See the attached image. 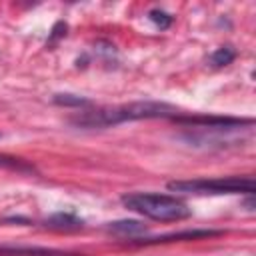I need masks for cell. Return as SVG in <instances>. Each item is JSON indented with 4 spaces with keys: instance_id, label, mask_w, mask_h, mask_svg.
<instances>
[{
    "instance_id": "5",
    "label": "cell",
    "mask_w": 256,
    "mask_h": 256,
    "mask_svg": "<svg viewBox=\"0 0 256 256\" xmlns=\"http://www.w3.org/2000/svg\"><path fill=\"white\" fill-rule=\"evenodd\" d=\"M104 230L114 234V236L128 238V242H130L134 238H140L148 228L142 222H138V220H116V222H108Z\"/></svg>"
},
{
    "instance_id": "9",
    "label": "cell",
    "mask_w": 256,
    "mask_h": 256,
    "mask_svg": "<svg viewBox=\"0 0 256 256\" xmlns=\"http://www.w3.org/2000/svg\"><path fill=\"white\" fill-rule=\"evenodd\" d=\"M0 168L18 170V172H32L34 170V166L24 162L22 158H14V156H8V154H0Z\"/></svg>"
},
{
    "instance_id": "10",
    "label": "cell",
    "mask_w": 256,
    "mask_h": 256,
    "mask_svg": "<svg viewBox=\"0 0 256 256\" xmlns=\"http://www.w3.org/2000/svg\"><path fill=\"white\" fill-rule=\"evenodd\" d=\"M148 20H150L156 28L166 30V28H170V24H172V20H174V18H172L168 12L160 10V8H152V10L148 12Z\"/></svg>"
},
{
    "instance_id": "7",
    "label": "cell",
    "mask_w": 256,
    "mask_h": 256,
    "mask_svg": "<svg viewBox=\"0 0 256 256\" xmlns=\"http://www.w3.org/2000/svg\"><path fill=\"white\" fill-rule=\"evenodd\" d=\"M46 226L58 228V230H78V228L84 226V222L78 216L70 214V212H58V214H54L46 220Z\"/></svg>"
},
{
    "instance_id": "2",
    "label": "cell",
    "mask_w": 256,
    "mask_h": 256,
    "mask_svg": "<svg viewBox=\"0 0 256 256\" xmlns=\"http://www.w3.org/2000/svg\"><path fill=\"white\" fill-rule=\"evenodd\" d=\"M120 202L140 214V216H146L150 220H156V222H180V220H186L192 216V208L172 196V194H158V192H130V194H124L120 198Z\"/></svg>"
},
{
    "instance_id": "11",
    "label": "cell",
    "mask_w": 256,
    "mask_h": 256,
    "mask_svg": "<svg viewBox=\"0 0 256 256\" xmlns=\"http://www.w3.org/2000/svg\"><path fill=\"white\" fill-rule=\"evenodd\" d=\"M54 102L60 104V106H88L90 104V100L80 98V96H74V94H56L54 96Z\"/></svg>"
},
{
    "instance_id": "3",
    "label": "cell",
    "mask_w": 256,
    "mask_h": 256,
    "mask_svg": "<svg viewBox=\"0 0 256 256\" xmlns=\"http://www.w3.org/2000/svg\"><path fill=\"white\" fill-rule=\"evenodd\" d=\"M170 192L182 194H254L252 176H222V178H192V180H174L168 182Z\"/></svg>"
},
{
    "instance_id": "8",
    "label": "cell",
    "mask_w": 256,
    "mask_h": 256,
    "mask_svg": "<svg viewBox=\"0 0 256 256\" xmlns=\"http://www.w3.org/2000/svg\"><path fill=\"white\" fill-rule=\"evenodd\" d=\"M234 58H236V50L232 46H220L210 54V64L214 68H222V66H228Z\"/></svg>"
},
{
    "instance_id": "1",
    "label": "cell",
    "mask_w": 256,
    "mask_h": 256,
    "mask_svg": "<svg viewBox=\"0 0 256 256\" xmlns=\"http://www.w3.org/2000/svg\"><path fill=\"white\" fill-rule=\"evenodd\" d=\"M176 116H180V110L172 104L156 102V100H142V102H128V104H118V106L82 110L74 114L68 122L76 128L94 130V128H110V126H118L124 122H134V120L176 118Z\"/></svg>"
},
{
    "instance_id": "6",
    "label": "cell",
    "mask_w": 256,
    "mask_h": 256,
    "mask_svg": "<svg viewBox=\"0 0 256 256\" xmlns=\"http://www.w3.org/2000/svg\"><path fill=\"white\" fill-rule=\"evenodd\" d=\"M0 254L8 256H78L66 250H52V248H30V246H0Z\"/></svg>"
},
{
    "instance_id": "4",
    "label": "cell",
    "mask_w": 256,
    "mask_h": 256,
    "mask_svg": "<svg viewBox=\"0 0 256 256\" xmlns=\"http://www.w3.org/2000/svg\"><path fill=\"white\" fill-rule=\"evenodd\" d=\"M220 230H184V232H172L156 238H134L130 244H160V242H172V240H194V238H206V236H218Z\"/></svg>"
}]
</instances>
